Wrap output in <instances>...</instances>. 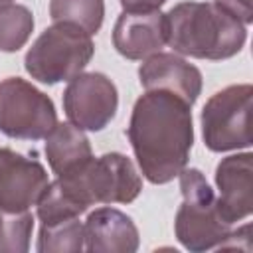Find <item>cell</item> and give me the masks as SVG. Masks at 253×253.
I'll return each mask as SVG.
<instances>
[{"mask_svg":"<svg viewBox=\"0 0 253 253\" xmlns=\"http://www.w3.org/2000/svg\"><path fill=\"white\" fill-rule=\"evenodd\" d=\"M95 53L93 40L73 24L53 22L26 53V71L43 85H55L79 75Z\"/></svg>","mask_w":253,"mask_h":253,"instance_id":"3","label":"cell"},{"mask_svg":"<svg viewBox=\"0 0 253 253\" xmlns=\"http://www.w3.org/2000/svg\"><path fill=\"white\" fill-rule=\"evenodd\" d=\"M119 93L103 73H79L63 91V109L71 125L81 130H103L115 117Z\"/></svg>","mask_w":253,"mask_h":253,"instance_id":"8","label":"cell"},{"mask_svg":"<svg viewBox=\"0 0 253 253\" xmlns=\"http://www.w3.org/2000/svg\"><path fill=\"white\" fill-rule=\"evenodd\" d=\"M57 182L83 210L93 204H130L142 190L134 164L119 152L91 158L81 170L57 176Z\"/></svg>","mask_w":253,"mask_h":253,"instance_id":"4","label":"cell"},{"mask_svg":"<svg viewBox=\"0 0 253 253\" xmlns=\"http://www.w3.org/2000/svg\"><path fill=\"white\" fill-rule=\"evenodd\" d=\"M12 0H0V6H6V4H10Z\"/></svg>","mask_w":253,"mask_h":253,"instance_id":"21","label":"cell"},{"mask_svg":"<svg viewBox=\"0 0 253 253\" xmlns=\"http://www.w3.org/2000/svg\"><path fill=\"white\" fill-rule=\"evenodd\" d=\"M138 79L146 91H170L184 99L188 105H194L198 95L202 93L200 69L176 53L156 51L148 55L138 67Z\"/></svg>","mask_w":253,"mask_h":253,"instance_id":"12","label":"cell"},{"mask_svg":"<svg viewBox=\"0 0 253 253\" xmlns=\"http://www.w3.org/2000/svg\"><path fill=\"white\" fill-rule=\"evenodd\" d=\"M251 97L249 83L229 85L208 99L202 109L204 142L213 152L251 146Z\"/></svg>","mask_w":253,"mask_h":253,"instance_id":"6","label":"cell"},{"mask_svg":"<svg viewBox=\"0 0 253 253\" xmlns=\"http://www.w3.org/2000/svg\"><path fill=\"white\" fill-rule=\"evenodd\" d=\"M125 12H152L158 10L166 0H119Z\"/></svg>","mask_w":253,"mask_h":253,"instance_id":"20","label":"cell"},{"mask_svg":"<svg viewBox=\"0 0 253 253\" xmlns=\"http://www.w3.org/2000/svg\"><path fill=\"white\" fill-rule=\"evenodd\" d=\"M36 249L40 253H77L85 249V227L77 217L42 223Z\"/></svg>","mask_w":253,"mask_h":253,"instance_id":"16","label":"cell"},{"mask_svg":"<svg viewBox=\"0 0 253 253\" xmlns=\"http://www.w3.org/2000/svg\"><path fill=\"white\" fill-rule=\"evenodd\" d=\"M166 14L123 12L113 28V45L126 59H146L166 43Z\"/></svg>","mask_w":253,"mask_h":253,"instance_id":"11","label":"cell"},{"mask_svg":"<svg viewBox=\"0 0 253 253\" xmlns=\"http://www.w3.org/2000/svg\"><path fill=\"white\" fill-rule=\"evenodd\" d=\"M34 217L24 211H0V251L24 253L30 247Z\"/></svg>","mask_w":253,"mask_h":253,"instance_id":"18","label":"cell"},{"mask_svg":"<svg viewBox=\"0 0 253 253\" xmlns=\"http://www.w3.org/2000/svg\"><path fill=\"white\" fill-rule=\"evenodd\" d=\"M45 168L10 148L0 146V211H24L47 186Z\"/></svg>","mask_w":253,"mask_h":253,"instance_id":"9","label":"cell"},{"mask_svg":"<svg viewBox=\"0 0 253 253\" xmlns=\"http://www.w3.org/2000/svg\"><path fill=\"white\" fill-rule=\"evenodd\" d=\"M166 43L196 59H227L241 51L245 26L213 2H180L166 14Z\"/></svg>","mask_w":253,"mask_h":253,"instance_id":"2","label":"cell"},{"mask_svg":"<svg viewBox=\"0 0 253 253\" xmlns=\"http://www.w3.org/2000/svg\"><path fill=\"white\" fill-rule=\"evenodd\" d=\"M34 32V16L26 6H0V51H18Z\"/></svg>","mask_w":253,"mask_h":253,"instance_id":"17","label":"cell"},{"mask_svg":"<svg viewBox=\"0 0 253 253\" xmlns=\"http://www.w3.org/2000/svg\"><path fill=\"white\" fill-rule=\"evenodd\" d=\"M213 4L223 12H227L229 16H233L235 20H239L243 26L253 22L251 0H213Z\"/></svg>","mask_w":253,"mask_h":253,"instance_id":"19","label":"cell"},{"mask_svg":"<svg viewBox=\"0 0 253 253\" xmlns=\"http://www.w3.org/2000/svg\"><path fill=\"white\" fill-rule=\"evenodd\" d=\"M178 178L184 198L174 219L178 241L196 253L221 247L231 225L219 217L213 190L206 182L204 174L198 168H184Z\"/></svg>","mask_w":253,"mask_h":253,"instance_id":"5","label":"cell"},{"mask_svg":"<svg viewBox=\"0 0 253 253\" xmlns=\"http://www.w3.org/2000/svg\"><path fill=\"white\" fill-rule=\"evenodd\" d=\"M190 109L184 99L160 89L136 99L126 134L148 182L168 184L186 168L194 144Z\"/></svg>","mask_w":253,"mask_h":253,"instance_id":"1","label":"cell"},{"mask_svg":"<svg viewBox=\"0 0 253 253\" xmlns=\"http://www.w3.org/2000/svg\"><path fill=\"white\" fill-rule=\"evenodd\" d=\"M251 152L223 158L215 168V184L219 198L215 200L219 217L233 225L253 211V168Z\"/></svg>","mask_w":253,"mask_h":253,"instance_id":"10","label":"cell"},{"mask_svg":"<svg viewBox=\"0 0 253 253\" xmlns=\"http://www.w3.org/2000/svg\"><path fill=\"white\" fill-rule=\"evenodd\" d=\"M83 227L85 249L91 253H134L138 249V229L121 210L97 208Z\"/></svg>","mask_w":253,"mask_h":253,"instance_id":"13","label":"cell"},{"mask_svg":"<svg viewBox=\"0 0 253 253\" xmlns=\"http://www.w3.org/2000/svg\"><path fill=\"white\" fill-rule=\"evenodd\" d=\"M49 16L53 22L73 24L87 32L89 36L97 34L105 16L103 0H51Z\"/></svg>","mask_w":253,"mask_h":253,"instance_id":"15","label":"cell"},{"mask_svg":"<svg viewBox=\"0 0 253 253\" xmlns=\"http://www.w3.org/2000/svg\"><path fill=\"white\" fill-rule=\"evenodd\" d=\"M57 125L51 99L22 77L0 81V132L10 138L40 140Z\"/></svg>","mask_w":253,"mask_h":253,"instance_id":"7","label":"cell"},{"mask_svg":"<svg viewBox=\"0 0 253 253\" xmlns=\"http://www.w3.org/2000/svg\"><path fill=\"white\" fill-rule=\"evenodd\" d=\"M45 156L55 176H69L81 170L91 158L87 136L71 123H57L45 136Z\"/></svg>","mask_w":253,"mask_h":253,"instance_id":"14","label":"cell"}]
</instances>
